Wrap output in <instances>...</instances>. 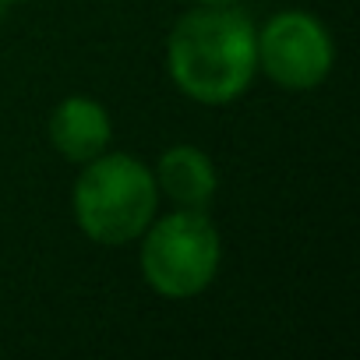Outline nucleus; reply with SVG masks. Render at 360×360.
I'll return each instance as SVG.
<instances>
[{"label":"nucleus","instance_id":"1","mask_svg":"<svg viewBox=\"0 0 360 360\" xmlns=\"http://www.w3.org/2000/svg\"><path fill=\"white\" fill-rule=\"evenodd\" d=\"M173 85L202 106L240 99L258 75V29L237 4H198L166 39Z\"/></svg>","mask_w":360,"mask_h":360},{"label":"nucleus","instance_id":"5","mask_svg":"<svg viewBox=\"0 0 360 360\" xmlns=\"http://www.w3.org/2000/svg\"><path fill=\"white\" fill-rule=\"evenodd\" d=\"M152 176L162 198H169L176 209H191V212H209L219 191L216 162L198 145H169L159 155Z\"/></svg>","mask_w":360,"mask_h":360},{"label":"nucleus","instance_id":"4","mask_svg":"<svg viewBox=\"0 0 360 360\" xmlns=\"http://www.w3.org/2000/svg\"><path fill=\"white\" fill-rule=\"evenodd\" d=\"M335 64L328 29L311 11H279L258 29V71L286 92L318 89Z\"/></svg>","mask_w":360,"mask_h":360},{"label":"nucleus","instance_id":"3","mask_svg":"<svg viewBox=\"0 0 360 360\" xmlns=\"http://www.w3.org/2000/svg\"><path fill=\"white\" fill-rule=\"evenodd\" d=\"M138 262L152 293L166 300H191L219 276V230L212 226L209 212L176 209L162 219L155 216L141 233Z\"/></svg>","mask_w":360,"mask_h":360},{"label":"nucleus","instance_id":"7","mask_svg":"<svg viewBox=\"0 0 360 360\" xmlns=\"http://www.w3.org/2000/svg\"><path fill=\"white\" fill-rule=\"evenodd\" d=\"M195 4H237V0H195Z\"/></svg>","mask_w":360,"mask_h":360},{"label":"nucleus","instance_id":"6","mask_svg":"<svg viewBox=\"0 0 360 360\" xmlns=\"http://www.w3.org/2000/svg\"><path fill=\"white\" fill-rule=\"evenodd\" d=\"M46 134H50V145L68 162H89L99 152H106V145L113 138V120L99 99L68 96L53 106Z\"/></svg>","mask_w":360,"mask_h":360},{"label":"nucleus","instance_id":"8","mask_svg":"<svg viewBox=\"0 0 360 360\" xmlns=\"http://www.w3.org/2000/svg\"><path fill=\"white\" fill-rule=\"evenodd\" d=\"M0 4H18V0H0Z\"/></svg>","mask_w":360,"mask_h":360},{"label":"nucleus","instance_id":"2","mask_svg":"<svg viewBox=\"0 0 360 360\" xmlns=\"http://www.w3.org/2000/svg\"><path fill=\"white\" fill-rule=\"evenodd\" d=\"M159 188L152 169L127 152H99L82 162V173L71 188L75 226L103 248L131 244L155 219Z\"/></svg>","mask_w":360,"mask_h":360}]
</instances>
